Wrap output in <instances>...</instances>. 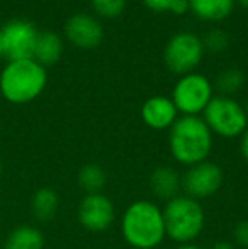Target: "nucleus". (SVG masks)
<instances>
[{"label":"nucleus","mask_w":248,"mask_h":249,"mask_svg":"<svg viewBox=\"0 0 248 249\" xmlns=\"http://www.w3.org/2000/svg\"><path fill=\"white\" fill-rule=\"evenodd\" d=\"M146 7L153 12H173V7H175L177 0H143Z\"/></svg>","instance_id":"23"},{"label":"nucleus","mask_w":248,"mask_h":249,"mask_svg":"<svg viewBox=\"0 0 248 249\" xmlns=\"http://www.w3.org/2000/svg\"><path fill=\"white\" fill-rule=\"evenodd\" d=\"M3 249H44V234L31 224L17 226L7 234Z\"/></svg>","instance_id":"16"},{"label":"nucleus","mask_w":248,"mask_h":249,"mask_svg":"<svg viewBox=\"0 0 248 249\" xmlns=\"http://www.w3.org/2000/svg\"><path fill=\"white\" fill-rule=\"evenodd\" d=\"M148 185L152 194L156 198L169 202V200L175 198L177 195H180V190H182V177L172 166H158L150 175Z\"/></svg>","instance_id":"13"},{"label":"nucleus","mask_w":248,"mask_h":249,"mask_svg":"<svg viewBox=\"0 0 248 249\" xmlns=\"http://www.w3.org/2000/svg\"><path fill=\"white\" fill-rule=\"evenodd\" d=\"M128 0H90V5L95 10L97 16L113 19L124 12Z\"/></svg>","instance_id":"21"},{"label":"nucleus","mask_w":248,"mask_h":249,"mask_svg":"<svg viewBox=\"0 0 248 249\" xmlns=\"http://www.w3.org/2000/svg\"><path fill=\"white\" fill-rule=\"evenodd\" d=\"M141 119L150 129L165 131L170 129L179 119V110L170 97L155 95L145 100L141 105Z\"/></svg>","instance_id":"12"},{"label":"nucleus","mask_w":248,"mask_h":249,"mask_svg":"<svg viewBox=\"0 0 248 249\" xmlns=\"http://www.w3.org/2000/svg\"><path fill=\"white\" fill-rule=\"evenodd\" d=\"M39 31L31 20L12 19L0 27V37L3 46V58L7 61L33 58L34 46Z\"/></svg>","instance_id":"8"},{"label":"nucleus","mask_w":248,"mask_h":249,"mask_svg":"<svg viewBox=\"0 0 248 249\" xmlns=\"http://www.w3.org/2000/svg\"><path fill=\"white\" fill-rule=\"evenodd\" d=\"M243 110H245V115H247V119H248V100H247V104L243 105Z\"/></svg>","instance_id":"30"},{"label":"nucleus","mask_w":248,"mask_h":249,"mask_svg":"<svg viewBox=\"0 0 248 249\" xmlns=\"http://www.w3.org/2000/svg\"><path fill=\"white\" fill-rule=\"evenodd\" d=\"M48 71L33 58L7 61L0 71V93L9 104L24 105L44 92Z\"/></svg>","instance_id":"3"},{"label":"nucleus","mask_w":248,"mask_h":249,"mask_svg":"<svg viewBox=\"0 0 248 249\" xmlns=\"http://www.w3.org/2000/svg\"><path fill=\"white\" fill-rule=\"evenodd\" d=\"M233 239L235 246L248 249V220H240L233 229Z\"/></svg>","instance_id":"22"},{"label":"nucleus","mask_w":248,"mask_h":249,"mask_svg":"<svg viewBox=\"0 0 248 249\" xmlns=\"http://www.w3.org/2000/svg\"><path fill=\"white\" fill-rule=\"evenodd\" d=\"M76 213L80 226L90 232H104L116 220V207L104 194H85Z\"/></svg>","instance_id":"10"},{"label":"nucleus","mask_w":248,"mask_h":249,"mask_svg":"<svg viewBox=\"0 0 248 249\" xmlns=\"http://www.w3.org/2000/svg\"><path fill=\"white\" fill-rule=\"evenodd\" d=\"M245 85V75L238 68H226L218 73L214 87L223 97H231L243 89Z\"/></svg>","instance_id":"19"},{"label":"nucleus","mask_w":248,"mask_h":249,"mask_svg":"<svg viewBox=\"0 0 248 249\" xmlns=\"http://www.w3.org/2000/svg\"><path fill=\"white\" fill-rule=\"evenodd\" d=\"M76 181H78V187L85 194H100L102 188L106 187L107 177H106V171L99 164L89 163L80 168Z\"/></svg>","instance_id":"18"},{"label":"nucleus","mask_w":248,"mask_h":249,"mask_svg":"<svg viewBox=\"0 0 248 249\" xmlns=\"http://www.w3.org/2000/svg\"><path fill=\"white\" fill-rule=\"evenodd\" d=\"M0 58H3V46H2V37H0Z\"/></svg>","instance_id":"28"},{"label":"nucleus","mask_w":248,"mask_h":249,"mask_svg":"<svg viewBox=\"0 0 248 249\" xmlns=\"http://www.w3.org/2000/svg\"><path fill=\"white\" fill-rule=\"evenodd\" d=\"M60 207V197L50 187H43L34 192L33 200H31V212L41 222L51 220L58 212Z\"/></svg>","instance_id":"17"},{"label":"nucleus","mask_w":248,"mask_h":249,"mask_svg":"<svg viewBox=\"0 0 248 249\" xmlns=\"http://www.w3.org/2000/svg\"><path fill=\"white\" fill-rule=\"evenodd\" d=\"M211 249H236V246L235 243H229V241H216Z\"/></svg>","instance_id":"25"},{"label":"nucleus","mask_w":248,"mask_h":249,"mask_svg":"<svg viewBox=\"0 0 248 249\" xmlns=\"http://www.w3.org/2000/svg\"><path fill=\"white\" fill-rule=\"evenodd\" d=\"M225 175L218 163L214 161H202L194 166H189L182 177L184 195L195 200L209 198L223 187Z\"/></svg>","instance_id":"9"},{"label":"nucleus","mask_w":248,"mask_h":249,"mask_svg":"<svg viewBox=\"0 0 248 249\" xmlns=\"http://www.w3.org/2000/svg\"><path fill=\"white\" fill-rule=\"evenodd\" d=\"M63 56V39L58 33L53 31H39L34 46L33 59L38 61L41 66L48 68L60 61Z\"/></svg>","instance_id":"14"},{"label":"nucleus","mask_w":248,"mask_h":249,"mask_svg":"<svg viewBox=\"0 0 248 249\" xmlns=\"http://www.w3.org/2000/svg\"><path fill=\"white\" fill-rule=\"evenodd\" d=\"M121 236L131 249H155L167 237L163 212L152 200H134L119 220Z\"/></svg>","instance_id":"1"},{"label":"nucleus","mask_w":248,"mask_h":249,"mask_svg":"<svg viewBox=\"0 0 248 249\" xmlns=\"http://www.w3.org/2000/svg\"><path fill=\"white\" fill-rule=\"evenodd\" d=\"M204 53L201 37L194 33L182 31L169 39L163 50V61L170 71L182 76L195 71L204 58Z\"/></svg>","instance_id":"7"},{"label":"nucleus","mask_w":248,"mask_h":249,"mask_svg":"<svg viewBox=\"0 0 248 249\" xmlns=\"http://www.w3.org/2000/svg\"><path fill=\"white\" fill-rule=\"evenodd\" d=\"M2 173H3V163H2V158H0V178H2Z\"/></svg>","instance_id":"29"},{"label":"nucleus","mask_w":248,"mask_h":249,"mask_svg":"<svg viewBox=\"0 0 248 249\" xmlns=\"http://www.w3.org/2000/svg\"><path fill=\"white\" fill-rule=\"evenodd\" d=\"M235 0H189V9L199 19L208 22H219L231 16Z\"/></svg>","instance_id":"15"},{"label":"nucleus","mask_w":248,"mask_h":249,"mask_svg":"<svg viewBox=\"0 0 248 249\" xmlns=\"http://www.w3.org/2000/svg\"><path fill=\"white\" fill-rule=\"evenodd\" d=\"M240 153H242L243 160L248 163V129L242 134V139H240Z\"/></svg>","instance_id":"24"},{"label":"nucleus","mask_w":248,"mask_h":249,"mask_svg":"<svg viewBox=\"0 0 248 249\" xmlns=\"http://www.w3.org/2000/svg\"><path fill=\"white\" fill-rule=\"evenodd\" d=\"M235 3H238L242 9H245V10H248V0H235Z\"/></svg>","instance_id":"27"},{"label":"nucleus","mask_w":248,"mask_h":249,"mask_svg":"<svg viewBox=\"0 0 248 249\" xmlns=\"http://www.w3.org/2000/svg\"><path fill=\"white\" fill-rule=\"evenodd\" d=\"M214 134L199 115H182L169 129V149L173 160L184 166H194L209 158Z\"/></svg>","instance_id":"2"},{"label":"nucleus","mask_w":248,"mask_h":249,"mask_svg":"<svg viewBox=\"0 0 248 249\" xmlns=\"http://www.w3.org/2000/svg\"><path fill=\"white\" fill-rule=\"evenodd\" d=\"M163 222L167 237L177 244H191L202 234L206 226V213L201 202L187 195H177L165 202Z\"/></svg>","instance_id":"4"},{"label":"nucleus","mask_w":248,"mask_h":249,"mask_svg":"<svg viewBox=\"0 0 248 249\" xmlns=\"http://www.w3.org/2000/svg\"><path fill=\"white\" fill-rule=\"evenodd\" d=\"M65 37L80 50H94L104 39V27L89 14H73L65 24Z\"/></svg>","instance_id":"11"},{"label":"nucleus","mask_w":248,"mask_h":249,"mask_svg":"<svg viewBox=\"0 0 248 249\" xmlns=\"http://www.w3.org/2000/svg\"><path fill=\"white\" fill-rule=\"evenodd\" d=\"M202 39V46L204 51H209L212 54H219V53H225L229 46V36L226 31L223 29H211L204 34Z\"/></svg>","instance_id":"20"},{"label":"nucleus","mask_w":248,"mask_h":249,"mask_svg":"<svg viewBox=\"0 0 248 249\" xmlns=\"http://www.w3.org/2000/svg\"><path fill=\"white\" fill-rule=\"evenodd\" d=\"M175 249H204V248H201V246H197V244H194V243H191V244H179Z\"/></svg>","instance_id":"26"},{"label":"nucleus","mask_w":248,"mask_h":249,"mask_svg":"<svg viewBox=\"0 0 248 249\" xmlns=\"http://www.w3.org/2000/svg\"><path fill=\"white\" fill-rule=\"evenodd\" d=\"M202 121L208 124L212 134L225 139L242 138V134L248 129V119L243 105L233 97H212L202 112Z\"/></svg>","instance_id":"5"},{"label":"nucleus","mask_w":248,"mask_h":249,"mask_svg":"<svg viewBox=\"0 0 248 249\" xmlns=\"http://www.w3.org/2000/svg\"><path fill=\"white\" fill-rule=\"evenodd\" d=\"M212 93H214V87L208 76L192 71L177 80L170 99L175 104L179 114L201 115L214 97Z\"/></svg>","instance_id":"6"}]
</instances>
